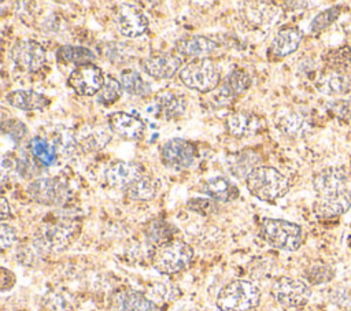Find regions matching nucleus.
<instances>
[{
    "instance_id": "obj_1",
    "label": "nucleus",
    "mask_w": 351,
    "mask_h": 311,
    "mask_svg": "<svg viewBox=\"0 0 351 311\" xmlns=\"http://www.w3.org/2000/svg\"><path fill=\"white\" fill-rule=\"evenodd\" d=\"M313 188L317 193L314 210L319 218H336L350 210L351 190L341 167L332 166L318 171L313 177Z\"/></svg>"
},
{
    "instance_id": "obj_2",
    "label": "nucleus",
    "mask_w": 351,
    "mask_h": 311,
    "mask_svg": "<svg viewBox=\"0 0 351 311\" xmlns=\"http://www.w3.org/2000/svg\"><path fill=\"white\" fill-rule=\"evenodd\" d=\"M81 222L77 218H56L43 223L33 236V245L40 252H62L80 234Z\"/></svg>"
},
{
    "instance_id": "obj_3",
    "label": "nucleus",
    "mask_w": 351,
    "mask_h": 311,
    "mask_svg": "<svg viewBox=\"0 0 351 311\" xmlns=\"http://www.w3.org/2000/svg\"><path fill=\"white\" fill-rule=\"evenodd\" d=\"M248 192L256 199L273 203L289 190V179L271 166H258L245 179Z\"/></svg>"
},
{
    "instance_id": "obj_4",
    "label": "nucleus",
    "mask_w": 351,
    "mask_h": 311,
    "mask_svg": "<svg viewBox=\"0 0 351 311\" xmlns=\"http://www.w3.org/2000/svg\"><path fill=\"white\" fill-rule=\"evenodd\" d=\"M259 301L261 292L256 285L245 279H234L221 288L215 306L219 311H251Z\"/></svg>"
},
{
    "instance_id": "obj_5",
    "label": "nucleus",
    "mask_w": 351,
    "mask_h": 311,
    "mask_svg": "<svg viewBox=\"0 0 351 311\" xmlns=\"http://www.w3.org/2000/svg\"><path fill=\"white\" fill-rule=\"evenodd\" d=\"M193 259V249L181 240H169L155 248L152 266L162 274H177L185 270Z\"/></svg>"
},
{
    "instance_id": "obj_6",
    "label": "nucleus",
    "mask_w": 351,
    "mask_h": 311,
    "mask_svg": "<svg viewBox=\"0 0 351 311\" xmlns=\"http://www.w3.org/2000/svg\"><path fill=\"white\" fill-rule=\"evenodd\" d=\"M261 236L269 245L288 252L299 249L303 241L302 227L285 219L263 218L261 222Z\"/></svg>"
},
{
    "instance_id": "obj_7",
    "label": "nucleus",
    "mask_w": 351,
    "mask_h": 311,
    "mask_svg": "<svg viewBox=\"0 0 351 311\" xmlns=\"http://www.w3.org/2000/svg\"><path fill=\"white\" fill-rule=\"evenodd\" d=\"M178 77L186 88L200 93H208L218 88L221 69L213 59H195L181 69Z\"/></svg>"
},
{
    "instance_id": "obj_8",
    "label": "nucleus",
    "mask_w": 351,
    "mask_h": 311,
    "mask_svg": "<svg viewBox=\"0 0 351 311\" xmlns=\"http://www.w3.org/2000/svg\"><path fill=\"white\" fill-rule=\"evenodd\" d=\"M27 195L38 204L60 206L70 197V189L60 177H41L27 185Z\"/></svg>"
},
{
    "instance_id": "obj_9",
    "label": "nucleus",
    "mask_w": 351,
    "mask_h": 311,
    "mask_svg": "<svg viewBox=\"0 0 351 311\" xmlns=\"http://www.w3.org/2000/svg\"><path fill=\"white\" fill-rule=\"evenodd\" d=\"M271 295L280 306L288 308H299L307 304L311 296V290L308 285L302 279L281 277L274 281L271 286Z\"/></svg>"
},
{
    "instance_id": "obj_10",
    "label": "nucleus",
    "mask_w": 351,
    "mask_h": 311,
    "mask_svg": "<svg viewBox=\"0 0 351 311\" xmlns=\"http://www.w3.org/2000/svg\"><path fill=\"white\" fill-rule=\"evenodd\" d=\"M197 158V148L192 141L176 137L167 140L160 148L162 163L173 170H185Z\"/></svg>"
},
{
    "instance_id": "obj_11",
    "label": "nucleus",
    "mask_w": 351,
    "mask_h": 311,
    "mask_svg": "<svg viewBox=\"0 0 351 311\" xmlns=\"http://www.w3.org/2000/svg\"><path fill=\"white\" fill-rule=\"evenodd\" d=\"M104 81L106 78L101 69L93 63L75 67L67 78L69 86L80 96L97 95L103 88Z\"/></svg>"
},
{
    "instance_id": "obj_12",
    "label": "nucleus",
    "mask_w": 351,
    "mask_h": 311,
    "mask_svg": "<svg viewBox=\"0 0 351 311\" xmlns=\"http://www.w3.org/2000/svg\"><path fill=\"white\" fill-rule=\"evenodd\" d=\"M182 58L178 52H155L141 62L147 75L154 79H169L181 71Z\"/></svg>"
},
{
    "instance_id": "obj_13",
    "label": "nucleus",
    "mask_w": 351,
    "mask_h": 311,
    "mask_svg": "<svg viewBox=\"0 0 351 311\" xmlns=\"http://www.w3.org/2000/svg\"><path fill=\"white\" fill-rule=\"evenodd\" d=\"M10 56L18 67H21L29 73L38 71L47 62L45 49L43 48L41 44H38L34 40L18 41L11 48Z\"/></svg>"
},
{
    "instance_id": "obj_14",
    "label": "nucleus",
    "mask_w": 351,
    "mask_h": 311,
    "mask_svg": "<svg viewBox=\"0 0 351 311\" xmlns=\"http://www.w3.org/2000/svg\"><path fill=\"white\" fill-rule=\"evenodd\" d=\"M115 22L118 32L129 38L144 34L148 27V19L145 18V15L140 10L129 4H121L117 8Z\"/></svg>"
},
{
    "instance_id": "obj_15",
    "label": "nucleus",
    "mask_w": 351,
    "mask_h": 311,
    "mask_svg": "<svg viewBox=\"0 0 351 311\" xmlns=\"http://www.w3.org/2000/svg\"><path fill=\"white\" fill-rule=\"evenodd\" d=\"M144 175V166L138 162L118 160L106 170V181L111 188L126 189Z\"/></svg>"
},
{
    "instance_id": "obj_16",
    "label": "nucleus",
    "mask_w": 351,
    "mask_h": 311,
    "mask_svg": "<svg viewBox=\"0 0 351 311\" xmlns=\"http://www.w3.org/2000/svg\"><path fill=\"white\" fill-rule=\"evenodd\" d=\"M107 123L111 132L129 141H138L145 133V123L136 115L123 111H115L107 115Z\"/></svg>"
},
{
    "instance_id": "obj_17",
    "label": "nucleus",
    "mask_w": 351,
    "mask_h": 311,
    "mask_svg": "<svg viewBox=\"0 0 351 311\" xmlns=\"http://www.w3.org/2000/svg\"><path fill=\"white\" fill-rule=\"evenodd\" d=\"M225 125L230 136L244 138L258 133L262 127V119L250 111H237L226 118Z\"/></svg>"
},
{
    "instance_id": "obj_18",
    "label": "nucleus",
    "mask_w": 351,
    "mask_h": 311,
    "mask_svg": "<svg viewBox=\"0 0 351 311\" xmlns=\"http://www.w3.org/2000/svg\"><path fill=\"white\" fill-rule=\"evenodd\" d=\"M302 38L303 33L300 29L293 26L282 27L274 34L269 51L274 58H285L299 48Z\"/></svg>"
},
{
    "instance_id": "obj_19",
    "label": "nucleus",
    "mask_w": 351,
    "mask_h": 311,
    "mask_svg": "<svg viewBox=\"0 0 351 311\" xmlns=\"http://www.w3.org/2000/svg\"><path fill=\"white\" fill-rule=\"evenodd\" d=\"M5 100L10 105L22 111H36L44 110L49 105V99L38 92L30 89H18L8 92Z\"/></svg>"
},
{
    "instance_id": "obj_20",
    "label": "nucleus",
    "mask_w": 351,
    "mask_h": 311,
    "mask_svg": "<svg viewBox=\"0 0 351 311\" xmlns=\"http://www.w3.org/2000/svg\"><path fill=\"white\" fill-rule=\"evenodd\" d=\"M186 100L174 92H162L155 97L156 114L165 119H178L186 111Z\"/></svg>"
},
{
    "instance_id": "obj_21",
    "label": "nucleus",
    "mask_w": 351,
    "mask_h": 311,
    "mask_svg": "<svg viewBox=\"0 0 351 311\" xmlns=\"http://www.w3.org/2000/svg\"><path fill=\"white\" fill-rule=\"evenodd\" d=\"M217 47L218 44L206 36H189V37L181 38L176 44L178 53L197 58V59H204L207 55L214 52Z\"/></svg>"
},
{
    "instance_id": "obj_22",
    "label": "nucleus",
    "mask_w": 351,
    "mask_h": 311,
    "mask_svg": "<svg viewBox=\"0 0 351 311\" xmlns=\"http://www.w3.org/2000/svg\"><path fill=\"white\" fill-rule=\"evenodd\" d=\"M203 192L213 199L214 201H219V203H229L233 201L239 197V188L230 182L228 178L225 177H213L208 178L204 185H203Z\"/></svg>"
},
{
    "instance_id": "obj_23",
    "label": "nucleus",
    "mask_w": 351,
    "mask_h": 311,
    "mask_svg": "<svg viewBox=\"0 0 351 311\" xmlns=\"http://www.w3.org/2000/svg\"><path fill=\"white\" fill-rule=\"evenodd\" d=\"M251 77L247 71L241 69H234L225 77V79L219 85V97L225 100L236 99L251 86Z\"/></svg>"
},
{
    "instance_id": "obj_24",
    "label": "nucleus",
    "mask_w": 351,
    "mask_h": 311,
    "mask_svg": "<svg viewBox=\"0 0 351 311\" xmlns=\"http://www.w3.org/2000/svg\"><path fill=\"white\" fill-rule=\"evenodd\" d=\"M95 53L85 47L80 45H62L56 51V60L64 64L84 66L95 60Z\"/></svg>"
},
{
    "instance_id": "obj_25",
    "label": "nucleus",
    "mask_w": 351,
    "mask_h": 311,
    "mask_svg": "<svg viewBox=\"0 0 351 311\" xmlns=\"http://www.w3.org/2000/svg\"><path fill=\"white\" fill-rule=\"evenodd\" d=\"M158 189H159V181L152 175L144 174L141 178L133 182L129 188H126L125 193L132 200L147 201L156 196Z\"/></svg>"
},
{
    "instance_id": "obj_26",
    "label": "nucleus",
    "mask_w": 351,
    "mask_h": 311,
    "mask_svg": "<svg viewBox=\"0 0 351 311\" xmlns=\"http://www.w3.org/2000/svg\"><path fill=\"white\" fill-rule=\"evenodd\" d=\"M259 156L254 151H243L232 156L229 160L230 173L239 179H247V177L258 167Z\"/></svg>"
},
{
    "instance_id": "obj_27",
    "label": "nucleus",
    "mask_w": 351,
    "mask_h": 311,
    "mask_svg": "<svg viewBox=\"0 0 351 311\" xmlns=\"http://www.w3.org/2000/svg\"><path fill=\"white\" fill-rule=\"evenodd\" d=\"M29 149L32 156L43 166L49 167L56 163L58 151L52 142H49L45 137H33L29 142Z\"/></svg>"
},
{
    "instance_id": "obj_28",
    "label": "nucleus",
    "mask_w": 351,
    "mask_h": 311,
    "mask_svg": "<svg viewBox=\"0 0 351 311\" xmlns=\"http://www.w3.org/2000/svg\"><path fill=\"white\" fill-rule=\"evenodd\" d=\"M151 301L136 290H123L114 296V311H143Z\"/></svg>"
},
{
    "instance_id": "obj_29",
    "label": "nucleus",
    "mask_w": 351,
    "mask_h": 311,
    "mask_svg": "<svg viewBox=\"0 0 351 311\" xmlns=\"http://www.w3.org/2000/svg\"><path fill=\"white\" fill-rule=\"evenodd\" d=\"M121 86L132 96H147L151 93L149 84L136 70H123L121 73Z\"/></svg>"
},
{
    "instance_id": "obj_30",
    "label": "nucleus",
    "mask_w": 351,
    "mask_h": 311,
    "mask_svg": "<svg viewBox=\"0 0 351 311\" xmlns=\"http://www.w3.org/2000/svg\"><path fill=\"white\" fill-rule=\"evenodd\" d=\"M318 88L326 95H340L350 90V82L344 75H340L339 73H332L322 77V79L318 82Z\"/></svg>"
},
{
    "instance_id": "obj_31",
    "label": "nucleus",
    "mask_w": 351,
    "mask_h": 311,
    "mask_svg": "<svg viewBox=\"0 0 351 311\" xmlns=\"http://www.w3.org/2000/svg\"><path fill=\"white\" fill-rule=\"evenodd\" d=\"M121 93H122L121 82L117 81L114 77L108 75L104 81L101 90L97 93V103L103 105H110L121 97Z\"/></svg>"
},
{
    "instance_id": "obj_32",
    "label": "nucleus",
    "mask_w": 351,
    "mask_h": 311,
    "mask_svg": "<svg viewBox=\"0 0 351 311\" xmlns=\"http://www.w3.org/2000/svg\"><path fill=\"white\" fill-rule=\"evenodd\" d=\"M340 7L339 5H333V7H329L324 11H321L319 14H317L311 23H310V30L313 33H318V32H322L325 30L328 26H330L340 15Z\"/></svg>"
},
{
    "instance_id": "obj_33",
    "label": "nucleus",
    "mask_w": 351,
    "mask_h": 311,
    "mask_svg": "<svg viewBox=\"0 0 351 311\" xmlns=\"http://www.w3.org/2000/svg\"><path fill=\"white\" fill-rule=\"evenodd\" d=\"M307 123L304 121V118L302 115H299L298 112H291L287 116H282V119L280 121V129L292 137L300 136L303 134L304 129H306Z\"/></svg>"
},
{
    "instance_id": "obj_34",
    "label": "nucleus",
    "mask_w": 351,
    "mask_h": 311,
    "mask_svg": "<svg viewBox=\"0 0 351 311\" xmlns=\"http://www.w3.org/2000/svg\"><path fill=\"white\" fill-rule=\"evenodd\" d=\"M110 140H111V136L104 129H95V130H90L88 136L82 137L81 142L85 148H89L90 151H96L103 148Z\"/></svg>"
},
{
    "instance_id": "obj_35",
    "label": "nucleus",
    "mask_w": 351,
    "mask_h": 311,
    "mask_svg": "<svg viewBox=\"0 0 351 311\" xmlns=\"http://www.w3.org/2000/svg\"><path fill=\"white\" fill-rule=\"evenodd\" d=\"M53 145L58 152H60L63 156H69L75 151L77 141L71 132L62 130L56 134V138H53Z\"/></svg>"
},
{
    "instance_id": "obj_36",
    "label": "nucleus",
    "mask_w": 351,
    "mask_h": 311,
    "mask_svg": "<svg viewBox=\"0 0 351 311\" xmlns=\"http://www.w3.org/2000/svg\"><path fill=\"white\" fill-rule=\"evenodd\" d=\"M186 207L193 211L197 212L200 215H211L214 212H217L218 207H217V201H214L213 199H203V197H195L188 200Z\"/></svg>"
},
{
    "instance_id": "obj_37",
    "label": "nucleus",
    "mask_w": 351,
    "mask_h": 311,
    "mask_svg": "<svg viewBox=\"0 0 351 311\" xmlns=\"http://www.w3.org/2000/svg\"><path fill=\"white\" fill-rule=\"evenodd\" d=\"M18 236H16V230L7 223H1L0 225V247L1 251H5L7 248H10L12 244H15Z\"/></svg>"
},
{
    "instance_id": "obj_38",
    "label": "nucleus",
    "mask_w": 351,
    "mask_h": 311,
    "mask_svg": "<svg viewBox=\"0 0 351 311\" xmlns=\"http://www.w3.org/2000/svg\"><path fill=\"white\" fill-rule=\"evenodd\" d=\"M3 132L8 133L16 141L26 134V126L16 119H11L8 122H3Z\"/></svg>"
},
{
    "instance_id": "obj_39",
    "label": "nucleus",
    "mask_w": 351,
    "mask_h": 311,
    "mask_svg": "<svg viewBox=\"0 0 351 311\" xmlns=\"http://www.w3.org/2000/svg\"><path fill=\"white\" fill-rule=\"evenodd\" d=\"M311 273L308 274V278L311 279V282L314 284H319V282H326L332 278L333 273L329 267L326 266H314L311 270Z\"/></svg>"
},
{
    "instance_id": "obj_40",
    "label": "nucleus",
    "mask_w": 351,
    "mask_h": 311,
    "mask_svg": "<svg viewBox=\"0 0 351 311\" xmlns=\"http://www.w3.org/2000/svg\"><path fill=\"white\" fill-rule=\"evenodd\" d=\"M16 282V277L12 271H10L5 267L0 269V290L1 292H7L10 290Z\"/></svg>"
},
{
    "instance_id": "obj_41",
    "label": "nucleus",
    "mask_w": 351,
    "mask_h": 311,
    "mask_svg": "<svg viewBox=\"0 0 351 311\" xmlns=\"http://www.w3.org/2000/svg\"><path fill=\"white\" fill-rule=\"evenodd\" d=\"M333 111L339 118L350 119L351 118V100H340L333 104Z\"/></svg>"
},
{
    "instance_id": "obj_42",
    "label": "nucleus",
    "mask_w": 351,
    "mask_h": 311,
    "mask_svg": "<svg viewBox=\"0 0 351 311\" xmlns=\"http://www.w3.org/2000/svg\"><path fill=\"white\" fill-rule=\"evenodd\" d=\"M33 163H32V159L29 156H22V159H18L16 162V170L19 171V174L22 177H27L29 174H32V170H33Z\"/></svg>"
},
{
    "instance_id": "obj_43",
    "label": "nucleus",
    "mask_w": 351,
    "mask_h": 311,
    "mask_svg": "<svg viewBox=\"0 0 351 311\" xmlns=\"http://www.w3.org/2000/svg\"><path fill=\"white\" fill-rule=\"evenodd\" d=\"M10 215H11L10 204H8L7 199H5L4 196H1V199H0V218H1V221L4 222Z\"/></svg>"
},
{
    "instance_id": "obj_44",
    "label": "nucleus",
    "mask_w": 351,
    "mask_h": 311,
    "mask_svg": "<svg viewBox=\"0 0 351 311\" xmlns=\"http://www.w3.org/2000/svg\"><path fill=\"white\" fill-rule=\"evenodd\" d=\"M16 162H18V159H16L12 153H4V155H3L1 164H3V169H4V170L11 169V167H15V169H16Z\"/></svg>"
},
{
    "instance_id": "obj_45",
    "label": "nucleus",
    "mask_w": 351,
    "mask_h": 311,
    "mask_svg": "<svg viewBox=\"0 0 351 311\" xmlns=\"http://www.w3.org/2000/svg\"><path fill=\"white\" fill-rule=\"evenodd\" d=\"M143 311H160V310H159V308H158V307L151 301V303H149V304H148Z\"/></svg>"
},
{
    "instance_id": "obj_46",
    "label": "nucleus",
    "mask_w": 351,
    "mask_h": 311,
    "mask_svg": "<svg viewBox=\"0 0 351 311\" xmlns=\"http://www.w3.org/2000/svg\"><path fill=\"white\" fill-rule=\"evenodd\" d=\"M347 311H351V310H347Z\"/></svg>"
}]
</instances>
